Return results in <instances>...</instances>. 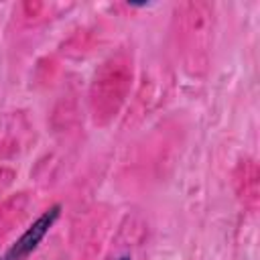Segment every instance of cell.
<instances>
[{"label": "cell", "instance_id": "6da1fadb", "mask_svg": "<svg viewBox=\"0 0 260 260\" xmlns=\"http://www.w3.org/2000/svg\"><path fill=\"white\" fill-rule=\"evenodd\" d=\"M61 217V205L55 203L49 209H45L22 234L16 238L4 254H0V260H28L30 254L39 248V244L45 240V236L51 232L55 221Z\"/></svg>", "mask_w": 260, "mask_h": 260}, {"label": "cell", "instance_id": "7a4b0ae2", "mask_svg": "<svg viewBox=\"0 0 260 260\" xmlns=\"http://www.w3.org/2000/svg\"><path fill=\"white\" fill-rule=\"evenodd\" d=\"M116 260H132V256H128V254H122V256H118Z\"/></svg>", "mask_w": 260, "mask_h": 260}]
</instances>
